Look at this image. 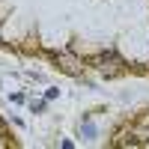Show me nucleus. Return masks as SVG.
Segmentation results:
<instances>
[{"instance_id":"1","label":"nucleus","mask_w":149,"mask_h":149,"mask_svg":"<svg viewBox=\"0 0 149 149\" xmlns=\"http://www.w3.org/2000/svg\"><path fill=\"white\" fill-rule=\"evenodd\" d=\"M57 60H60V63H66V66H63V69H66V72H69V74H78V66H74V63H72V60H69V57H66V54H60V57H57Z\"/></svg>"},{"instance_id":"2","label":"nucleus","mask_w":149,"mask_h":149,"mask_svg":"<svg viewBox=\"0 0 149 149\" xmlns=\"http://www.w3.org/2000/svg\"><path fill=\"white\" fill-rule=\"evenodd\" d=\"M84 134H86V137H95V128H93L90 119H84Z\"/></svg>"}]
</instances>
